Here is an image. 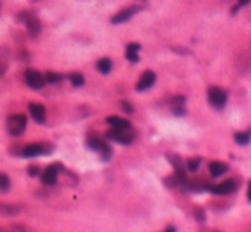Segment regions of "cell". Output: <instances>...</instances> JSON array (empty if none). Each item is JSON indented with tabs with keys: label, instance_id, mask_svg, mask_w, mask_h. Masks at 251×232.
Segmentation results:
<instances>
[{
	"label": "cell",
	"instance_id": "cell-16",
	"mask_svg": "<svg viewBox=\"0 0 251 232\" xmlns=\"http://www.w3.org/2000/svg\"><path fill=\"white\" fill-rule=\"evenodd\" d=\"M236 143L237 145H241V146H246V145H250L251 143V129H248V131H243V133H236Z\"/></svg>",
	"mask_w": 251,
	"mask_h": 232
},
{
	"label": "cell",
	"instance_id": "cell-25",
	"mask_svg": "<svg viewBox=\"0 0 251 232\" xmlns=\"http://www.w3.org/2000/svg\"><path fill=\"white\" fill-rule=\"evenodd\" d=\"M29 175H38V174H40V169H38V167H29Z\"/></svg>",
	"mask_w": 251,
	"mask_h": 232
},
{
	"label": "cell",
	"instance_id": "cell-14",
	"mask_svg": "<svg viewBox=\"0 0 251 232\" xmlns=\"http://www.w3.org/2000/svg\"><path fill=\"white\" fill-rule=\"evenodd\" d=\"M139 50H141V47L138 43L128 45V48H126V58L129 62H133V64H136L139 60Z\"/></svg>",
	"mask_w": 251,
	"mask_h": 232
},
{
	"label": "cell",
	"instance_id": "cell-17",
	"mask_svg": "<svg viewBox=\"0 0 251 232\" xmlns=\"http://www.w3.org/2000/svg\"><path fill=\"white\" fill-rule=\"evenodd\" d=\"M19 208L16 205H9V203H0V215H5V217H12V215H18Z\"/></svg>",
	"mask_w": 251,
	"mask_h": 232
},
{
	"label": "cell",
	"instance_id": "cell-27",
	"mask_svg": "<svg viewBox=\"0 0 251 232\" xmlns=\"http://www.w3.org/2000/svg\"><path fill=\"white\" fill-rule=\"evenodd\" d=\"M248 200L251 201V182L248 184Z\"/></svg>",
	"mask_w": 251,
	"mask_h": 232
},
{
	"label": "cell",
	"instance_id": "cell-12",
	"mask_svg": "<svg viewBox=\"0 0 251 232\" xmlns=\"http://www.w3.org/2000/svg\"><path fill=\"white\" fill-rule=\"evenodd\" d=\"M29 114L37 120L38 124H43L45 122V117H47V110H45L43 105L40 103H29Z\"/></svg>",
	"mask_w": 251,
	"mask_h": 232
},
{
	"label": "cell",
	"instance_id": "cell-2",
	"mask_svg": "<svg viewBox=\"0 0 251 232\" xmlns=\"http://www.w3.org/2000/svg\"><path fill=\"white\" fill-rule=\"evenodd\" d=\"M18 19H19L21 22H24L26 29H28V33H29V35H31L33 38L40 35L41 24H40V21H38L37 16H33L31 12H21V14L18 16Z\"/></svg>",
	"mask_w": 251,
	"mask_h": 232
},
{
	"label": "cell",
	"instance_id": "cell-5",
	"mask_svg": "<svg viewBox=\"0 0 251 232\" xmlns=\"http://www.w3.org/2000/svg\"><path fill=\"white\" fill-rule=\"evenodd\" d=\"M86 145L90 146V148L93 150V152H98L100 155H102L103 160H109L110 155H112V152H110V146L107 145V143L103 141V139L95 138V136H91V138H88Z\"/></svg>",
	"mask_w": 251,
	"mask_h": 232
},
{
	"label": "cell",
	"instance_id": "cell-23",
	"mask_svg": "<svg viewBox=\"0 0 251 232\" xmlns=\"http://www.w3.org/2000/svg\"><path fill=\"white\" fill-rule=\"evenodd\" d=\"M120 107H122L124 112H128V114H133V110H135V109H133V105H131L129 102H120Z\"/></svg>",
	"mask_w": 251,
	"mask_h": 232
},
{
	"label": "cell",
	"instance_id": "cell-19",
	"mask_svg": "<svg viewBox=\"0 0 251 232\" xmlns=\"http://www.w3.org/2000/svg\"><path fill=\"white\" fill-rule=\"evenodd\" d=\"M11 188V179L7 174H0V193H7Z\"/></svg>",
	"mask_w": 251,
	"mask_h": 232
},
{
	"label": "cell",
	"instance_id": "cell-6",
	"mask_svg": "<svg viewBox=\"0 0 251 232\" xmlns=\"http://www.w3.org/2000/svg\"><path fill=\"white\" fill-rule=\"evenodd\" d=\"M227 102V93L220 88H210L208 90V103L215 109H222Z\"/></svg>",
	"mask_w": 251,
	"mask_h": 232
},
{
	"label": "cell",
	"instance_id": "cell-7",
	"mask_svg": "<svg viewBox=\"0 0 251 232\" xmlns=\"http://www.w3.org/2000/svg\"><path fill=\"white\" fill-rule=\"evenodd\" d=\"M24 81L29 88H33V90H41L45 86V76L38 71H33V69H28L24 73Z\"/></svg>",
	"mask_w": 251,
	"mask_h": 232
},
{
	"label": "cell",
	"instance_id": "cell-13",
	"mask_svg": "<svg viewBox=\"0 0 251 232\" xmlns=\"http://www.w3.org/2000/svg\"><path fill=\"white\" fill-rule=\"evenodd\" d=\"M107 124H109L112 129H131V124H129L128 120L120 119V117H116V116L107 117Z\"/></svg>",
	"mask_w": 251,
	"mask_h": 232
},
{
	"label": "cell",
	"instance_id": "cell-11",
	"mask_svg": "<svg viewBox=\"0 0 251 232\" xmlns=\"http://www.w3.org/2000/svg\"><path fill=\"white\" fill-rule=\"evenodd\" d=\"M141 7H129V9H122L120 12H117L116 16H114L112 19H110V22L112 24H122V22L129 21V19L133 18V16L136 14V12L139 11Z\"/></svg>",
	"mask_w": 251,
	"mask_h": 232
},
{
	"label": "cell",
	"instance_id": "cell-18",
	"mask_svg": "<svg viewBox=\"0 0 251 232\" xmlns=\"http://www.w3.org/2000/svg\"><path fill=\"white\" fill-rule=\"evenodd\" d=\"M97 69L102 74H109L110 71H112V60H110V58H102V60H98V64H97Z\"/></svg>",
	"mask_w": 251,
	"mask_h": 232
},
{
	"label": "cell",
	"instance_id": "cell-9",
	"mask_svg": "<svg viewBox=\"0 0 251 232\" xmlns=\"http://www.w3.org/2000/svg\"><path fill=\"white\" fill-rule=\"evenodd\" d=\"M237 184L236 181H226V182H220L217 186H210L208 191L213 193V194H220V196H226V194H232L236 191Z\"/></svg>",
	"mask_w": 251,
	"mask_h": 232
},
{
	"label": "cell",
	"instance_id": "cell-8",
	"mask_svg": "<svg viewBox=\"0 0 251 232\" xmlns=\"http://www.w3.org/2000/svg\"><path fill=\"white\" fill-rule=\"evenodd\" d=\"M58 171H60V165H58V163L47 167L43 172H41V182L47 186H54L58 179Z\"/></svg>",
	"mask_w": 251,
	"mask_h": 232
},
{
	"label": "cell",
	"instance_id": "cell-4",
	"mask_svg": "<svg viewBox=\"0 0 251 232\" xmlns=\"http://www.w3.org/2000/svg\"><path fill=\"white\" fill-rule=\"evenodd\" d=\"M52 152L50 145H45V143H33V145H26L22 148L21 155L26 158H33V156H40V155H47Z\"/></svg>",
	"mask_w": 251,
	"mask_h": 232
},
{
	"label": "cell",
	"instance_id": "cell-24",
	"mask_svg": "<svg viewBox=\"0 0 251 232\" xmlns=\"http://www.w3.org/2000/svg\"><path fill=\"white\" fill-rule=\"evenodd\" d=\"M250 2H251V0H237V5L232 9V12H236V11H237V7H243V5H248V4H250Z\"/></svg>",
	"mask_w": 251,
	"mask_h": 232
},
{
	"label": "cell",
	"instance_id": "cell-21",
	"mask_svg": "<svg viewBox=\"0 0 251 232\" xmlns=\"http://www.w3.org/2000/svg\"><path fill=\"white\" fill-rule=\"evenodd\" d=\"M45 81H47V83H50V84H57V83H60V81H62V76H60V74H57V73H47V74H45Z\"/></svg>",
	"mask_w": 251,
	"mask_h": 232
},
{
	"label": "cell",
	"instance_id": "cell-1",
	"mask_svg": "<svg viewBox=\"0 0 251 232\" xmlns=\"http://www.w3.org/2000/svg\"><path fill=\"white\" fill-rule=\"evenodd\" d=\"M26 124H28V119H26V116H22V114H14V116H11L7 119V131L11 136H21L22 133L26 131Z\"/></svg>",
	"mask_w": 251,
	"mask_h": 232
},
{
	"label": "cell",
	"instance_id": "cell-3",
	"mask_svg": "<svg viewBox=\"0 0 251 232\" xmlns=\"http://www.w3.org/2000/svg\"><path fill=\"white\" fill-rule=\"evenodd\" d=\"M129 129H110L107 131V139L110 141H116L119 145H131L133 139H135V135L128 133Z\"/></svg>",
	"mask_w": 251,
	"mask_h": 232
},
{
	"label": "cell",
	"instance_id": "cell-22",
	"mask_svg": "<svg viewBox=\"0 0 251 232\" xmlns=\"http://www.w3.org/2000/svg\"><path fill=\"white\" fill-rule=\"evenodd\" d=\"M200 162H201L200 158H190L188 160V163H186V167L190 169L191 172H196L198 169H200Z\"/></svg>",
	"mask_w": 251,
	"mask_h": 232
},
{
	"label": "cell",
	"instance_id": "cell-26",
	"mask_svg": "<svg viewBox=\"0 0 251 232\" xmlns=\"http://www.w3.org/2000/svg\"><path fill=\"white\" fill-rule=\"evenodd\" d=\"M196 220H201V222L205 220V213H203V210H196Z\"/></svg>",
	"mask_w": 251,
	"mask_h": 232
},
{
	"label": "cell",
	"instance_id": "cell-10",
	"mask_svg": "<svg viewBox=\"0 0 251 232\" xmlns=\"http://www.w3.org/2000/svg\"><path fill=\"white\" fill-rule=\"evenodd\" d=\"M156 81V76L153 71H145V73L141 74V77L138 79V83H136V90L138 91H146L148 88H152L153 84H155Z\"/></svg>",
	"mask_w": 251,
	"mask_h": 232
},
{
	"label": "cell",
	"instance_id": "cell-15",
	"mask_svg": "<svg viewBox=\"0 0 251 232\" xmlns=\"http://www.w3.org/2000/svg\"><path fill=\"white\" fill-rule=\"evenodd\" d=\"M208 169H210V174L213 175V177H220V175L227 172V165L222 162H212Z\"/></svg>",
	"mask_w": 251,
	"mask_h": 232
},
{
	"label": "cell",
	"instance_id": "cell-20",
	"mask_svg": "<svg viewBox=\"0 0 251 232\" xmlns=\"http://www.w3.org/2000/svg\"><path fill=\"white\" fill-rule=\"evenodd\" d=\"M69 79H71V83H73V86H83L84 84V77H83V74H79V73L69 74Z\"/></svg>",
	"mask_w": 251,
	"mask_h": 232
}]
</instances>
